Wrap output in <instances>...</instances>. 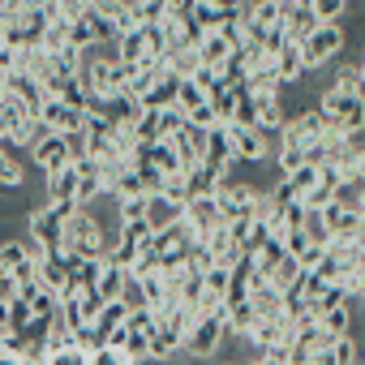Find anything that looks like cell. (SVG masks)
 Instances as JSON below:
<instances>
[{
	"mask_svg": "<svg viewBox=\"0 0 365 365\" xmlns=\"http://www.w3.org/2000/svg\"><path fill=\"white\" fill-rule=\"evenodd\" d=\"M224 133H228V150L237 168H262L275 155V142L254 125H224Z\"/></svg>",
	"mask_w": 365,
	"mask_h": 365,
	"instance_id": "2",
	"label": "cell"
},
{
	"mask_svg": "<svg viewBox=\"0 0 365 365\" xmlns=\"http://www.w3.org/2000/svg\"><path fill=\"white\" fill-rule=\"evenodd\" d=\"M180 129H185V112H180V108H163L159 112V142H168Z\"/></svg>",
	"mask_w": 365,
	"mask_h": 365,
	"instance_id": "29",
	"label": "cell"
},
{
	"mask_svg": "<svg viewBox=\"0 0 365 365\" xmlns=\"http://www.w3.org/2000/svg\"><path fill=\"white\" fill-rule=\"evenodd\" d=\"M301 232H305V241H309V245H318V250H327V245H331V232H327V224H322V215H318V211H305V215H301Z\"/></svg>",
	"mask_w": 365,
	"mask_h": 365,
	"instance_id": "23",
	"label": "cell"
},
{
	"mask_svg": "<svg viewBox=\"0 0 365 365\" xmlns=\"http://www.w3.org/2000/svg\"><path fill=\"white\" fill-rule=\"evenodd\" d=\"M185 125H194V129H215V125H220V116L211 112V103H202V108L185 112Z\"/></svg>",
	"mask_w": 365,
	"mask_h": 365,
	"instance_id": "34",
	"label": "cell"
},
{
	"mask_svg": "<svg viewBox=\"0 0 365 365\" xmlns=\"http://www.w3.org/2000/svg\"><path fill=\"white\" fill-rule=\"evenodd\" d=\"M155 198H163V202L176 207V211H185V202H190V194H185V176H168V180H163V190H159Z\"/></svg>",
	"mask_w": 365,
	"mask_h": 365,
	"instance_id": "24",
	"label": "cell"
},
{
	"mask_svg": "<svg viewBox=\"0 0 365 365\" xmlns=\"http://www.w3.org/2000/svg\"><path fill=\"white\" fill-rule=\"evenodd\" d=\"M26 185V168L22 159H14V150L0 146V190H22Z\"/></svg>",
	"mask_w": 365,
	"mask_h": 365,
	"instance_id": "18",
	"label": "cell"
},
{
	"mask_svg": "<svg viewBox=\"0 0 365 365\" xmlns=\"http://www.w3.org/2000/svg\"><path fill=\"white\" fill-rule=\"evenodd\" d=\"M207 103V95L194 86V82H180V91H176V108L180 112H194V108H202Z\"/></svg>",
	"mask_w": 365,
	"mask_h": 365,
	"instance_id": "32",
	"label": "cell"
},
{
	"mask_svg": "<svg viewBox=\"0 0 365 365\" xmlns=\"http://www.w3.org/2000/svg\"><path fill=\"white\" fill-rule=\"evenodd\" d=\"M133 142L138 146H150V142H159V112H150V108H142V116L133 120Z\"/></svg>",
	"mask_w": 365,
	"mask_h": 365,
	"instance_id": "21",
	"label": "cell"
},
{
	"mask_svg": "<svg viewBox=\"0 0 365 365\" xmlns=\"http://www.w3.org/2000/svg\"><path fill=\"white\" fill-rule=\"evenodd\" d=\"M125 279H129V271H125V267H116V262H99L95 292H99L103 301H116V297H120V288H125Z\"/></svg>",
	"mask_w": 365,
	"mask_h": 365,
	"instance_id": "13",
	"label": "cell"
},
{
	"mask_svg": "<svg viewBox=\"0 0 365 365\" xmlns=\"http://www.w3.org/2000/svg\"><path fill=\"white\" fill-rule=\"evenodd\" d=\"M112 202H116V224L146 220V207H150V198H112Z\"/></svg>",
	"mask_w": 365,
	"mask_h": 365,
	"instance_id": "26",
	"label": "cell"
},
{
	"mask_svg": "<svg viewBox=\"0 0 365 365\" xmlns=\"http://www.w3.org/2000/svg\"><path fill=\"white\" fill-rule=\"evenodd\" d=\"M26 305H31V314H35V318H56V309H61L56 292H48V288H35V292L26 297Z\"/></svg>",
	"mask_w": 365,
	"mask_h": 365,
	"instance_id": "27",
	"label": "cell"
},
{
	"mask_svg": "<svg viewBox=\"0 0 365 365\" xmlns=\"http://www.w3.org/2000/svg\"><path fill=\"white\" fill-rule=\"evenodd\" d=\"M185 194H190V198H207V194H215V176H211L207 168L185 172Z\"/></svg>",
	"mask_w": 365,
	"mask_h": 365,
	"instance_id": "25",
	"label": "cell"
},
{
	"mask_svg": "<svg viewBox=\"0 0 365 365\" xmlns=\"http://www.w3.org/2000/svg\"><path fill=\"white\" fill-rule=\"evenodd\" d=\"M202 245H207V254H211V262H215V267H232V262L241 258V245L232 241L228 224H220V228H215V232H211Z\"/></svg>",
	"mask_w": 365,
	"mask_h": 365,
	"instance_id": "10",
	"label": "cell"
},
{
	"mask_svg": "<svg viewBox=\"0 0 365 365\" xmlns=\"http://www.w3.org/2000/svg\"><path fill=\"white\" fill-rule=\"evenodd\" d=\"M0 43H5V31H0Z\"/></svg>",
	"mask_w": 365,
	"mask_h": 365,
	"instance_id": "40",
	"label": "cell"
},
{
	"mask_svg": "<svg viewBox=\"0 0 365 365\" xmlns=\"http://www.w3.org/2000/svg\"><path fill=\"white\" fill-rule=\"evenodd\" d=\"M275 73H279V82H284V86H292V82H301V78H305V69H301V48H297V43H288V39H284V48L275 52Z\"/></svg>",
	"mask_w": 365,
	"mask_h": 365,
	"instance_id": "12",
	"label": "cell"
},
{
	"mask_svg": "<svg viewBox=\"0 0 365 365\" xmlns=\"http://www.w3.org/2000/svg\"><path fill=\"white\" fill-rule=\"evenodd\" d=\"M26 159L35 163V172L48 180L52 172H61L65 163H69V146H65V138L61 133H48V138H39L31 150H26Z\"/></svg>",
	"mask_w": 365,
	"mask_h": 365,
	"instance_id": "6",
	"label": "cell"
},
{
	"mask_svg": "<svg viewBox=\"0 0 365 365\" xmlns=\"http://www.w3.org/2000/svg\"><path fill=\"white\" fill-rule=\"evenodd\" d=\"M228 339V322H224V305L215 314H202L190 331H185V344H180V352H185L190 361H215L220 348Z\"/></svg>",
	"mask_w": 365,
	"mask_h": 365,
	"instance_id": "1",
	"label": "cell"
},
{
	"mask_svg": "<svg viewBox=\"0 0 365 365\" xmlns=\"http://www.w3.org/2000/svg\"><path fill=\"white\" fill-rule=\"evenodd\" d=\"M133 155H138V159H146L150 168H159L163 176H180V159H176L172 142H150V146H138Z\"/></svg>",
	"mask_w": 365,
	"mask_h": 365,
	"instance_id": "11",
	"label": "cell"
},
{
	"mask_svg": "<svg viewBox=\"0 0 365 365\" xmlns=\"http://www.w3.org/2000/svg\"><path fill=\"white\" fill-rule=\"evenodd\" d=\"M39 120L48 125V133H61V138L82 133V112H73V108H69V103H61V99H43Z\"/></svg>",
	"mask_w": 365,
	"mask_h": 365,
	"instance_id": "9",
	"label": "cell"
},
{
	"mask_svg": "<svg viewBox=\"0 0 365 365\" xmlns=\"http://www.w3.org/2000/svg\"><path fill=\"white\" fill-rule=\"evenodd\" d=\"M318 331H322L327 339L352 335V309H348V301H344V305H335V309H327V314L318 318Z\"/></svg>",
	"mask_w": 365,
	"mask_h": 365,
	"instance_id": "16",
	"label": "cell"
},
{
	"mask_svg": "<svg viewBox=\"0 0 365 365\" xmlns=\"http://www.w3.org/2000/svg\"><path fill=\"white\" fill-rule=\"evenodd\" d=\"M297 48H301V69H305V73H314V69L331 65V61L344 52V26H339V22H322V26H318V31H309Z\"/></svg>",
	"mask_w": 365,
	"mask_h": 365,
	"instance_id": "3",
	"label": "cell"
},
{
	"mask_svg": "<svg viewBox=\"0 0 365 365\" xmlns=\"http://www.w3.org/2000/svg\"><path fill=\"white\" fill-rule=\"evenodd\" d=\"M61 228H65V220H61L48 202H39V207L26 215V237H31L43 254H56V250H61Z\"/></svg>",
	"mask_w": 365,
	"mask_h": 365,
	"instance_id": "5",
	"label": "cell"
},
{
	"mask_svg": "<svg viewBox=\"0 0 365 365\" xmlns=\"http://www.w3.org/2000/svg\"><path fill=\"white\" fill-rule=\"evenodd\" d=\"M361 82H365V69H361V61H348L339 73H335V91H344V95H361Z\"/></svg>",
	"mask_w": 365,
	"mask_h": 365,
	"instance_id": "22",
	"label": "cell"
},
{
	"mask_svg": "<svg viewBox=\"0 0 365 365\" xmlns=\"http://www.w3.org/2000/svg\"><path fill=\"white\" fill-rule=\"evenodd\" d=\"M297 279H301V262H297L292 254H284V258L275 262V271H271V279H267V284H271V288L284 297L288 288H297Z\"/></svg>",
	"mask_w": 365,
	"mask_h": 365,
	"instance_id": "17",
	"label": "cell"
},
{
	"mask_svg": "<svg viewBox=\"0 0 365 365\" xmlns=\"http://www.w3.org/2000/svg\"><path fill=\"white\" fill-rule=\"evenodd\" d=\"M91 365H138V361H129L120 348H108V344H103V348L91 352Z\"/></svg>",
	"mask_w": 365,
	"mask_h": 365,
	"instance_id": "33",
	"label": "cell"
},
{
	"mask_svg": "<svg viewBox=\"0 0 365 365\" xmlns=\"http://www.w3.org/2000/svg\"><path fill=\"white\" fill-rule=\"evenodd\" d=\"M331 125H339V120H365V108H361V95H344V91H335V86H327L322 95H318V103H314Z\"/></svg>",
	"mask_w": 365,
	"mask_h": 365,
	"instance_id": "7",
	"label": "cell"
},
{
	"mask_svg": "<svg viewBox=\"0 0 365 365\" xmlns=\"http://www.w3.org/2000/svg\"><path fill=\"white\" fill-rule=\"evenodd\" d=\"M0 365H22V356H18V352H9L5 344H0Z\"/></svg>",
	"mask_w": 365,
	"mask_h": 365,
	"instance_id": "37",
	"label": "cell"
},
{
	"mask_svg": "<svg viewBox=\"0 0 365 365\" xmlns=\"http://www.w3.org/2000/svg\"><path fill=\"white\" fill-rule=\"evenodd\" d=\"M318 176H322V168H314V163H301V168H297V172H288L284 180H288V190H292L297 198H305V194L318 185Z\"/></svg>",
	"mask_w": 365,
	"mask_h": 365,
	"instance_id": "19",
	"label": "cell"
},
{
	"mask_svg": "<svg viewBox=\"0 0 365 365\" xmlns=\"http://www.w3.org/2000/svg\"><path fill=\"white\" fill-rule=\"evenodd\" d=\"M125 318H129V309H125L120 301H103V309H99V318H95V335H99V344H108V339L125 327Z\"/></svg>",
	"mask_w": 365,
	"mask_h": 365,
	"instance_id": "14",
	"label": "cell"
},
{
	"mask_svg": "<svg viewBox=\"0 0 365 365\" xmlns=\"http://www.w3.org/2000/svg\"><path fill=\"white\" fill-rule=\"evenodd\" d=\"M116 237H120V241H133V245H142V241L150 237V224H146V220H133V224H120V228H116Z\"/></svg>",
	"mask_w": 365,
	"mask_h": 365,
	"instance_id": "35",
	"label": "cell"
},
{
	"mask_svg": "<svg viewBox=\"0 0 365 365\" xmlns=\"http://www.w3.org/2000/svg\"><path fill=\"white\" fill-rule=\"evenodd\" d=\"M22 365H43V361L39 356H22Z\"/></svg>",
	"mask_w": 365,
	"mask_h": 365,
	"instance_id": "39",
	"label": "cell"
},
{
	"mask_svg": "<svg viewBox=\"0 0 365 365\" xmlns=\"http://www.w3.org/2000/svg\"><path fill=\"white\" fill-rule=\"evenodd\" d=\"M35 314H31V305H26V297H9V335H18L26 322H31Z\"/></svg>",
	"mask_w": 365,
	"mask_h": 365,
	"instance_id": "31",
	"label": "cell"
},
{
	"mask_svg": "<svg viewBox=\"0 0 365 365\" xmlns=\"http://www.w3.org/2000/svg\"><path fill=\"white\" fill-rule=\"evenodd\" d=\"M224 288H228V267H207L202 271V292L224 301Z\"/></svg>",
	"mask_w": 365,
	"mask_h": 365,
	"instance_id": "28",
	"label": "cell"
},
{
	"mask_svg": "<svg viewBox=\"0 0 365 365\" xmlns=\"http://www.w3.org/2000/svg\"><path fill=\"white\" fill-rule=\"evenodd\" d=\"M0 335H9V301H0Z\"/></svg>",
	"mask_w": 365,
	"mask_h": 365,
	"instance_id": "38",
	"label": "cell"
},
{
	"mask_svg": "<svg viewBox=\"0 0 365 365\" xmlns=\"http://www.w3.org/2000/svg\"><path fill=\"white\" fill-rule=\"evenodd\" d=\"M69 43V22L65 18H48V26H43V39H39V48L52 56V52H61Z\"/></svg>",
	"mask_w": 365,
	"mask_h": 365,
	"instance_id": "20",
	"label": "cell"
},
{
	"mask_svg": "<svg viewBox=\"0 0 365 365\" xmlns=\"http://www.w3.org/2000/svg\"><path fill=\"white\" fill-rule=\"evenodd\" d=\"M258 185L254 180H224V185L215 190V207H220V220L224 224H237V220H250V211H254V202H258Z\"/></svg>",
	"mask_w": 365,
	"mask_h": 365,
	"instance_id": "4",
	"label": "cell"
},
{
	"mask_svg": "<svg viewBox=\"0 0 365 365\" xmlns=\"http://www.w3.org/2000/svg\"><path fill=\"white\" fill-rule=\"evenodd\" d=\"M194 52H198V61H202V65H211V69H220V65L232 56V48L220 39V31H207V35L198 39V48H194Z\"/></svg>",
	"mask_w": 365,
	"mask_h": 365,
	"instance_id": "15",
	"label": "cell"
},
{
	"mask_svg": "<svg viewBox=\"0 0 365 365\" xmlns=\"http://www.w3.org/2000/svg\"><path fill=\"white\" fill-rule=\"evenodd\" d=\"M309 9H314L318 22H339L344 9H348V0H309Z\"/></svg>",
	"mask_w": 365,
	"mask_h": 365,
	"instance_id": "30",
	"label": "cell"
},
{
	"mask_svg": "<svg viewBox=\"0 0 365 365\" xmlns=\"http://www.w3.org/2000/svg\"><path fill=\"white\" fill-rule=\"evenodd\" d=\"M78 258H65L61 250L56 254H43V258H35V284L39 288H48V292H61L65 288V279H69V267H73Z\"/></svg>",
	"mask_w": 365,
	"mask_h": 365,
	"instance_id": "8",
	"label": "cell"
},
{
	"mask_svg": "<svg viewBox=\"0 0 365 365\" xmlns=\"http://www.w3.org/2000/svg\"><path fill=\"white\" fill-rule=\"evenodd\" d=\"M86 14V0H56V18H65V22H78Z\"/></svg>",
	"mask_w": 365,
	"mask_h": 365,
	"instance_id": "36",
	"label": "cell"
}]
</instances>
